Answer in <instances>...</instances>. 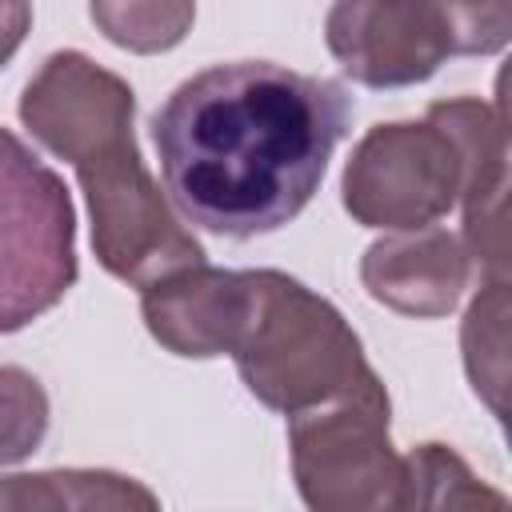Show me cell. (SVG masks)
<instances>
[{
  "mask_svg": "<svg viewBox=\"0 0 512 512\" xmlns=\"http://www.w3.org/2000/svg\"><path fill=\"white\" fill-rule=\"evenodd\" d=\"M348 120L352 100L336 80L236 60L188 76L152 116V140L176 212L248 240L300 216Z\"/></svg>",
  "mask_w": 512,
  "mask_h": 512,
  "instance_id": "1",
  "label": "cell"
},
{
  "mask_svg": "<svg viewBox=\"0 0 512 512\" xmlns=\"http://www.w3.org/2000/svg\"><path fill=\"white\" fill-rule=\"evenodd\" d=\"M248 276L252 312L232 360L260 404L296 416L348 396H384L356 332L324 296L276 268H256Z\"/></svg>",
  "mask_w": 512,
  "mask_h": 512,
  "instance_id": "2",
  "label": "cell"
},
{
  "mask_svg": "<svg viewBox=\"0 0 512 512\" xmlns=\"http://www.w3.org/2000/svg\"><path fill=\"white\" fill-rule=\"evenodd\" d=\"M76 284V208L64 180L0 128V336L20 332Z\"/></svg>",
  "mask_w": 512,
  "mask_h": 512,
  "instance_id": "3",
  "label": "cell"
},
{
  "mask_svg": "<svg viewBox=\"0 0 512 512\" xmlns=\"http://www.w3.org/2000/svg\"><path fill=\"white\" fill-rule=\"evenodd\" d=\"M88 192L92 248L104 272L144 288L176 268L200 264V240L176 220L160 184L140 160L132 124L112 128L68 160Z\"/></svg>",
  "mask_w": 512,
  "mask_h": 512,
  "instance_id": "4",
  "label": "cell"
},
{
  "mask_svg": "<svg viewBox=\"0 0 512 512\" xmlns=\"http://www.w3.org/2000/svg\"><path fill=\"white\" fill-rule=\"evenodd\" d=\"M388 392L348 396L288 416L292 476L316 512L400 508L404 460L388 436Z\"/></svg>",
  "mask_w": 512,
  "mask_h": 512,
  "instance_id": "5",
  "label": "cell"
},
{
  "mask_svg": "<svg viewBox=\"0 0 512 512\" xmlns=\"http://www.w3.org/2000/svg\"><path fill=\"white\" fill-rule=\"evenodd\" d=\"M460 184L464 164L452 136L424 116L420 124L396 120L368 128L344 164L340 196L356 224L412 232L448 216Z\"/></svg>",
  "mask_w": 512,
  "mask_h": 512,
  "instance_id": "6",
  "label": "cell"
},
{
  "mask_svg": "<svg viewBox=\"0 0 512 512\" xmlns=\"http://www.w3.org/2000/svg\"><path fill=\"white\" fill-rule=\"evenodd\" d=\"M324 40L340 68L368 88L420 84L452 56L432 0H336Z\"/></svg>",
  "mask_w": 512,
  "mask_h": 512,
  "instance_id": "7",
  "label": "cell"
},
{
  "mask_svg": "<svg viewBox=\"0 0 512 512\" xmlns=\"http://www.w3.org/2000/svg\"><path fill=\"white\" fill-rule=\"evenodd\" d=\"M428 120L440 124L464 164V252L476 260L488 280H504L508 272V136L500 104H484L476 96L440 100L428 108Z\"/></svg>",
  "mask_w": 512,
  "mask_h": 512,
  "instance_id": "8",
  "label": "cell"
},
{
  "mask_svg": "<svg viewBox=\"0 0 512 512\" xmlns=\"http://www.w3.org/2000/svg\"><path fill=\"white\" fill-rule=\"evenodd\" d=\"M140 312L152 340L176 356H232L252 312V276L200 260L144 284Z\"/></svg>",
  "mask_w": 512,
  "mask_h": 512,
  "instance_id": "9",
  "label": "cell"
},
{
  "mask_svg": "<svg viewBox=\"0 0 512 512\" xmlns=\"http://www.w3.org/2000/svg\"><path fill=\"white\" fill-rule=\"evenodd\" d=\"M360 280L372 300L404 316H448L468 284V252L444 228H412L368 244Z\"/></svg>",
  "mask_w": 512,
  "mask_h": 512,
  "instance_id": "10",
  "label": "cell"
},
{
  "mask_svg": "<svg viewBox=\"0 0 512 512\" xmlns=\"http://www.w3.org/2000/svg\"><path fill=\"white\" fill-rule=\"evenodd\" d=\"M160 500L104 468H56V472H24L0 476V508H144L152 512Z\"/></svg>",
  "mask_w": 512,
  "mask_h": 512,
  "instance_id": "11",
  "label": "cell"
},
{
  "mask_svg": "<svg viewBox=\"0 0 512 512\" xmlns=\"http://www.w3.org/2000/svg\"><path fill=\"white\" fill-rule=\"evenodd\" d=\"M464 368L476 396L504 420L508 404V284L488 280L464 316Z\"/></svg>",
  "mask_w": 512,
  "mask_h": 512,
  "instance_id": "12",
  "label": "cell"
},
{
  "mask_svg": "<svg viewBox=\"0 0 512 512\" xmlns=\"http://www.w3.org/2000/svg\"><path fill=\"white\" fill-rule=\"evenodd\" d=\"M88 12L116 48L156 56L188 36L196 0H88Z\"/></svg>",
  "mask_w": 512,
  "mask_h": 512,
  "instance_id": "13",
  "label": "cell"
},
{
  "mask_svg": "<svg viewBox=\"0 0 512 512\" xmlns=\"http://www.w3.org/2000/svg\"><path fill=\"white\" fill-rule=\"evenodd\" d=\"M504 508L508 500L484 488L468 464L444 444H420L404 460V488L400 508Z\"/></svg>",
  "mask_w": 512,
  "mask_h": 512,
  "instance_id": "14",
  "label": "cell"
},
{
  "mask_svg": "<svg viewBox=\"0 0 512 512\" xmlns=\"http://www.w3.org/2000/svg\"><path fill=\"white\" fill-rule=\"evenodd\" d=\"M48 432V396L16 364H0V468L28 460Z\"/></svg>",
  "mask_w": 512,
  "mask_h": 512,
  "instance_id": "15",
  "label": "cell"
},
{
  "mask_svg": "<svg viewBox=\"0 0 512 512\" xmlns=\"http://www.w3.org/2000/svg\"><path fill=\"white\" fill-rule=\"evenodd\" d=\"M452 56H492L512 36V0H432Z\"/></svg>",
  "mask_w": 512,
  "mask_h": 512,
  "instance_id": "16",
  "label": "cell"
},
{
  "mask_svg": "<svg viewBox=\"0 0 512 512\" xmlns=\"http://www.w3.org/2000/svg\"><path fill=\"white\" fill-rule=\"evenodd\" d=\"M32 28V4L28 0H0V68L16 56Z\"/></svg>",
  "mask_w": 512,
  "mask_h": 512,
  "instance_id": "17",
  "label": "cell"
}]
</instances>
